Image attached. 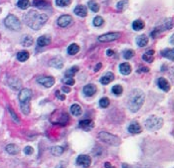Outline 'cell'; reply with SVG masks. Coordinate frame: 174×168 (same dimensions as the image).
I'll use <instances>...</instances> for the list:
<instances>
[{
  "label": "cell",
  "instance_id": "cell-30",
  "mask_svg": "<svg viewBox=\"0 0 174 168\" xmlns=\"http://www.w3.org/2000/svg\"><path fill=\"white\" fill-rule=\"evenodd\" d=\"M132 28H133V30H135V31L142 30L144 28V22L141 19L135 20V21H133V23H132Z\"/></svg>",
  "mask_w": 174,
  "mask_h": 168
},
{
  "label": "cell",
  "instance_id": "cell-47",
  "mask_svg": "<svg viewBox=\"0 0 174 168\" xmlns=\"http://www.w3.org/2000/svg\"><path fill=\"white\" fill-rule=\"evenodd\" d=\"M62 91H63L64 93H70V92H71V89H70L69 87H66V86H64V87L62 88Z\"/></svg>",
  "mask_w": 174,
  "mask_h": 168
},
{
  "label": "cell",
  "instance_id": "cell-50",
  "mask_svg": "<svg viewBox=\"0 0 174 168\" xmlns=\"http://www.w3.org/2000/svg\"><path fill=\"white\" fill-rule=\"evenodd\" d=\"M145 54L149 55V56H153V55H154V50H147Z\"/></svg>",
  "mask_w": 174,
  "mask_h": 168
},
{
  "label": "cell",
  "instance_id": "cell-21",
  "mask_svg": "<svg viewBox=\"0 0 174 168\" xmlns=\"http://www.w3.org/2000/svg\"><path fill=\"white\" fill-rule=\"evenodd\" d=\"M74 13L77 16H80V17H86L87 14H88V10L84 5H78L74 9Z\"/></svg>",
  "mask_w": 174,
  "mask_h": 168
},
{
  "label": "cell",
  "instance_id": "cell-33",
  "mask_svg": "<svg viewBox=\"0 0 174 168\" xmlns=\"http://www.w3.org/2000/svg\"><path fill=\"white\" fill-rule=\"evenodd\" d=\"M8 112H9V113H10L12 120H13V121L15 122V124H20V118L18 117L17 113H16L14 112V110L12 109V108H10V106H8Z\"/></svg>",
  "mask_w": 174,
  "mask_h": 168
},
{
  "label": "cell",
  "instance_id": "cell-12",
  "mask_svg": "<svg viewBox=\"0 0 174 168\" xmlns=\"http://www.w3.org/2000/svg\"><path fill=\"white\" fill-rule=\"evenodd\" d=\"M96 92H97V87L93 84L87 85L83 89V93L85 94L86 97H93L96 94Z\"/></svg>",
  "mask_w": 174,
  "mask_h": 168
},
{
  "label": "cell",
  "instance_id": "cell-23",
  "mask_svg": "<svg viewBox=\"0 0 174 168\" xmlns=\"http://www.w3.org/2000/svg\"><path fill=\"white\" fill-rule=\"evenodd\" d=\"M34 43V40L33 38L30 36V35H24L21 39V44L22 46H25V47H30L33 45Z\"/></svg>",
  "mask_w": 174,
  "mask_h": 168
},
{
  "label": "cell",
  "instance_id": "cell-2",
  "mask_svg": "<svg viewBox=\"0 0 174 168\" xmlns=\"http://www.w3.org/2000/svg\"><path fill=\"white\" fill-rule=\"evenodd\" d=\"M145 100V96L142 90L140 89H133L128 96V109L132 113H137L141 109V106Z\"/></svg>",
  "mask_w": 174,
  "mask_h": 168
},
{
  "label": "cell",
  "instance_id": "cell-40",
  "mask_svg": "<svg viewBox=\"0 0 174 168\" xmlns=\"http://www.w3.org/2000/svg\"><path fill=\"white\" fill-rule=\"evenodd\" d=\"M72 0H56V4L60 7H65V6H69L71 4Z\"/></svg>",
  "mask_w": 174,
  "mask_h": 168
},
{
  "label": "cell",
  "instance_id": "cell-46",
  "mask_svg": "<svg viewBox=\"0 0 174 168\" xmlns=\"http://www.w3.org/2000/svg\"><path fill=\"white\" fill-rule=\"evenodd\" d=\"M55 95H56V97H57L60 101H65V100H66V96L63 95V94H61L60 91H56V92H55Z\"/></svg>",
  "mask_w": 174,
  "mask_h": 168
},
{
  "label": "cell",
  "instance_id": "cell-42",
  "mask_svg": "<svg viewBox=\"0 0 174 168\" xmlns=\"http://www.w3.org/2000/svg\"><path fill=\"white\" fill-rule=\"evenodd\" d=\"M133 56H134V51L133 50H126V51H124V53H123V57H124V59H126V60H130Z\"/></svg>",
  "mask_w": 174,
  "mask_h": 168
},
{
  "label": "cell",
  "instance_id": "cell-3",
  "mask_svg": "<svg viewBox=\"0 0 174 168\" xmlns=\"http://www.w3.org/2000/svg\"><path fill=\"white\" fill-rule=\"evenodd\" d=\"M20 109L24 114L30 113V101L32 99V91L30 89H22L18 95Z\"/></svg>",
  "mask_w": 174,
  "mask_h": 168
},
{
  "label": "cell",
  "instance_id": "cell-44",
  "mask_svg": "<svg viewBox=\"0 0 174 168\" xmlns=\"http://www.w3.org/2000/svg\"><path fill=\"white\" fill-rule=\"evenodd\" d=\"M33 152H34V149H33V147H31V146H26L24 148V153L25 154L31 155V154H33Z\"/></svg>",
  "mask_w": 174,
  "mask_h": 168
},
{
  "label": "cell",
  "instance_id": "cell-7",
  "mask_svg": "<svg viewBox=\"0 0 174 168\" xmlns=\"http://www.w3.org/2000/svg\"><path fill=\"white\" fill-rule=\"evenodd\" d=\"M172 28V19H169V20H165V21L161 24L160 27H156L154 30L151 32V37L152 38H156L157 36H158L159 33L161 32H163L165 30H169Z\"/></svg>",
  "mask_w": 174,
  "mask_h": 168
},
{
  "label": "cell",
  "instance_id": "cell-29",
  "mask_svg": "<svg viewBox=\"0 0 174 168\" xmlns=\"http://www.w3.org/2000/svg\"><path fill=\"white\" fill-rule=\"evenodd\" d=\"M70 110H71L72 114H73V116H81V114H82V108L78 104L72 105Z\"/></svg>",
  "mask_w": 174,
  "mask_h": 168
},
{
  "label": "cell",
  "instance_id": "cell-8",
  "mask_svg": "<svg viewBox=\"0 0 174 168\" xmlns=\"http://www.w3.org/2000/svg\"><path fill=\"white\" fill-rule=\"evenodd\" d=\"M119 37H121V33L118 32H113V33H106L105 35H102L99 37V42H113V41L118 40Z\"/></svg>",
  "mask_w": 174,
  "mask_h": 168
},
{
  "label": "cell",
  "instance_id": "cell-54",
  "mask_svg": "<svg viewBox=\"0 0 174 168\" xmlns=\"http://www.w3.org/2000/svg\"><path fill=\"white\" fill-rule=\"evenodd\" d=\"M170 43H171V44H173V35L171 36V38H170Z\"/></svg>",
  "mask_w": 174,
  "mask_h": 168
},
{
  "label": "cell",
  "instance_id": "cell-34",
  "mask_svg": "<svg viewBox=\"0 0 174 168\" xmlns=\"http://www.w3.org/2000/svg\"><path fill=\"white\" fill-rule=\"evenodd\" d=\"M88 5H89V8L91 10H92L93 12H98L99 10V3L97 1H95V0H90L89 3H88Z\"/></svg>",
  "mask_w": 174,
  "mask_h": 168
},
{
  "label": "cell",
  "instance_id": "cell-25",
  "mask_svg": "<svg viewBox=\"0 0 174 168\" xmlns=\"http://www.w3.org/2000/svg\"><path fill=\"white\" fill-rule=\"evenodd\" d=\"M136 44H137L139 47H145L148 44V38L145 35H140L136 38Z\"/></svg>",
  "mask_w": 174,
  "mask_h": 168
},
{
  "label": "cell",
  "instance_id": "cell-1",
  "mask_svg": "<svg viewBox=\"0 0 174 168\" xmlns=\"http://www.w3.org/2000/svg\"><path fill=\"white\" fill-rule=\"evenodd\" d=\"M48 16L46 14L38 13L36 10H30L24 15V22L34 30H39L47 22Z\"/></svg>",
  "mask_w": 174,
  "mask_h": 168
},
{
  "label": "cell",
  "instance_id": "cell-15",
  "mask_svg": "<svg viewBox=\"0 0 174 168\" xmlns=\"http://www.w3.org/2000/svg\"><path fill=\"white\" fill-rule=\"evenodd\" d=\"M128 132H130L132 134H136V133H140L142 132V128L140 126L138 122H131V124L128 125Z\"/></svg>",
  "mask_w": 174,
  "mask_h": 168
},
{
  "label": "cell",
  "instance_id": "cell-45",
  "mask_svg": "<svg viewBox=\"0 0 174 168\" xmlns=\"http://www.w3.org/2000/svg\"><path fill=\"white\" fill-rule=\"evenodd\" d=\"M142 59L144 60V61H146L147 63H151V62H153V56H149V55H146V54H144V55H142Z\"/></svg>",
  "mask_w": 174,
  "mask_h": 168
},
{
  "label": "cell",
  "instance_id": "cell-53",
  "mask_svg": "<svg viewBox=\"0 0 174 168\" xmlns=\"http://www.w3.org/2000/svg\"><path fill=\"white\" fill-rule=\"evenodd\" d=\"M65 164H64V162H61V163H59V164H58L55 168H65Z\"/></svg>",
  "mask_w": 174,
  "mask_h": 168
},
{
  "label": "cell",
  "instance_id": "cell-9",
  "mask_svg": "<svg viewBox=\"0 0 174 168\" xmlns=\"http://www.w3.org/2000/svg\"><path fill=\"white\" fill-rule=\"evenodd\" d=\"M77 164L79 166H81L83 168H88L91 166V163H92V159H91L90 156H88V155L86 154H81L79 155V156L77 157Z\"/></svg>",
  "mask_w": 174,
  "mask_h": 168
},
{
  "label": "cell",
  "instance_id": "cell-39",
  "mask_svg": "<svg viewBox=\"0 0 174 168\" xmlns=\"http://www.w3.org/2000/svg\"><path fill=\"white\" fill-rule=\"evenodd\" d=\"M103 19L101 17V16H97V17H95L94 18V21H93V24H94V26H96V27H101L102 24H103Z\"/></svg>",
  "mask_w": 174,
  "mask_h": 168
},
{
  "label": "cell",
  "instance_id": "cell-17",
  "mask_svg": "<svg viewBox=\"0 0 174 168\" xmlns=\"http://www.w3.org/2000/svg\"><path fill=\"white\" fill-rule=\"evenodd\" d=\"M51 43V37L48 36V35H43V36H40L38 40H37V45L39 47H45L47 46Z\"/></svg>",
  "mask_w": 174,
  "mask_h": 168
},
{
  "label": "cell",
  "instance_id": "cell-6",
  "mask_svg": "<svg viewBox=\"0 0 174 168\" xmlns=\"http://www.w3.org/2000/svg\"><path fill=\"white\" fill-rule=\"evenodd\" d=\"M4 25L10 30L18 31L21 29V22H20L19 19L13 14H9L5 18V20H4Z\"/></svg>",
  "mask_w": 174,
  "mask_h": 168
},
{
  "label": "cell",
  "instance_id": "cell-28",
  "mask_svg": "<svg viewBox=\"0 0 174 168\" xmlns=\"http://www.w3.org/2000/svg\"><path fill=\"white\" fill-rule=\"evenodd\" d=\"M79 51H80V47H79V45L75 44V43L70 45V46L68 47V49H67L68 54H69V55H71V56L76 55L77 53H79Z\"/></svg>",
  "mask_w": 174,
  "mask_h": 168
},
{
  "label": "cell",
  "instance_id": "cell-43",
  "mask_svg": "<svg viewBox=\"0 0 174 168\" xmlns=\"http://www.w3.org/2000/svg\"><path fill=\"white\" fill-rule=\"evenodd\" d=\"M64 83L68 86H73V85H75V80L71 77H67L64 79Z\"/></svg>",
  "mask_w": 174,
  "mask_h": 168
},
{
  "label": "cell",
  "instance_id": "cell-20",
  "mask_svg": "<svg viewBox=\"0 0 174 168\" xmlns=\"http://www.w3.org/2000/svg\"><path fill=\"white\" fill-rule=\"evenodd\" d=\"M49 65L51 67L55 68V69H62V68H63L64 62H63V60H62V58H60V57H57V58H53L51 61H50Z\"/></svg>",
  "mask_w": 174,
  "mask_h": 168
},
{
  "label": "cell",
  "instance_id": "cell-32",
  "mask_svg": "<svg viewBox=\"0 0 174 168\" xmlns=\"http://www.w3.org/2000/svg\"><path fill=\"white\" fill-rule=\"evenodd\" d=\"M29 57H30V55H29V53L27 51H21L17 54V59H18V61H20V62H25V61H27L29 59Z\"/></svg>",
  "mask_w": 174,
  "mask_h": 168
},
{
  "label": "cell",
  "instance_id": "cell-35",
  "mask_svg": "<svg viewBox=\"0 0 174 168\" xmlns=\"http://www.w3.org/2000/svg\"><path fill=\"white\" fill-rule=\"evenodd\" d=\"M30 5V1L29 0H18L17 2V6L20 9H27Z\"/></svg>",
  "mask_w": 174,
  "mask_h": 168
},
{
  "label": "cell",
  "instance_id": "cell-27",
  "mask_svg": "<svg viewBox=\"0 0 174 168\" xmlns=\"http://www.w3.org/2000/svg\"><path fill=\"white\" fill-rule=\"evenodd\" d=\"M161 55H162L164 58H166L170 61H174V51L173 49H165L162 52H161Z\"/></svg>",
  "mask_w": 174,
  "mask_h": 168
},
{
  "label": "cell",
  "instance_id": "cell-18",
  "mask_svg": "<svg viewBox=\"0 0 174 168\" xmlns=\"http://www.w3.org/2000/svg\"><path fill=\"white\" fill-rule=\"evenodd\" d=\"M69 116H68V113H61V116L58 117V120L56 121H54L53 124H60V125H66L69 122Z\"/></svg>",
  "mask_w": 174,
  "mask_h": 168
},
{
  "label": "cell",
  "instance_id": "cell-10",
  "mask_svg": "<svg viewBox=\"0 0 174 168\" xmlns=\"http://www.w3.org/2000/svg\"><path fill=\"white\" fill-rule=\"evenodd\" d=\"M37 83L44 86L45 88H51L55 84V79L53 77H39L37 78Z\"/></svg>",
  "mask_w": 174,
  "mask_h": 168
},
{
  "label": "cell",
  "instance_id": "cell-22",
  "mask_svg": "<svg viewBox=\"0 0 174 168\" xmlns=\"http://www.w3.org/2000/svg\"><path fill=\"white\" fill-rule=\"evenodd\" d=\"M131 66L128 63H122L121 64V66H119V71H121V73L122 74V75L124 76H127L130 75V74L131 73Z\"/></svg>",
  "mask_w": 174,
  "mask_h": 168
},
{
  "label": "cell",
  "instance_id": "cell-52",
  "mask_svg": "<svg viewBox=\"0 0 174 168\" xmlns=\"http://www.w3.org/2000/svg\"><path fill=\"white\" fill-rule=\"evenodd\" d=\"M105 168H114V167H113V165H111L110 162H106L105 163Z\"/></svg>",
  "mask_w": 174,
  "mask_h": 168
},
{
  "label": "cell",
  "instance_id": "cell-5",
  "mask_svg": "<svg viewBox=\"0 0 174 168\" xmlns=\"http://www.w3.org/2000/svg\"><path fill=\"white\" fill-rule=\"evenodd\" d=\"M162 125H163V120L155 116H149L145 120V128L148 130H152V132L160 129L162 128Z\"/></svg>",
  "mask_w": 174,
  "mask_h": 168
},
{
  "label": "cell",
  "instance_id": "cell-31",
  "mask_svg": "<svg viewBox=\"0 0 174 168\" xmlns=\"http://www.w3.org/2000/svg\"><path fill=\"white\" fill-rule=\"evenodd\" d=\"M64 150L65 149L62 146H53L51 148V153L54 156H60V155L63 154Z\"/></svg>",
  "mask_w": 174,
  "mask_h": 168
},
{
  "label": "cell",
  "instance_id": "cell-14",
  "mask_svg": "<svg viewBox=\"0 0 174 168\" xmlns=\"http://www.w3.org/2000/svg\"><path fill=\"white\" fill-rule=\"evenodd\" d=\"M79 126L84 130H91L94 128V121L92 120H83L79 122Z\"/></svg>",
  "mask_w": 174,
  "mask_h": 168
},
{
  "label": "cell",
  "instance_id": "cell-37",
  "mask_svg": "<svg viewBox=\"0 0 174 168\" xmlns=\"http://www.w3.org/2000/svg\"><path fill=\"white\" fill-rule=\"evenodd\" d=\"M79 71V67L78 66H73L72 68H70L68 71H66V77H73L75 74Z\"/></svg>",
  "mask_w": 174,
  "mask_h": 168
},
{
  "label": "cell",
  "instance_id": "cell-51",
  "mask_svg": "<svg viewBox=\"0 0 174 168\" xmlns=\"http://www.w3.org/2000/svg\"><path fill=\"white\" fill-rule=\"evenodd\" d=\"M140 69H141V70H138L139 73H140V72H148V71H149L148 68H146V67H140Z\"/></svg>",
  "mask_w": 174,
  "mask_h": 168
},
{
  "label": "cell",
  "instance_id": "cell-13",
  "mask_svg": "<svg viewBox=\"0 0 174 168\" xmlns=\"http://www.w3.org/2000/svg\"><path fill=\"white\" fill-rule=\"evenodd\" d=\"M157 86H158V88L162 90L163 92H168L169 90H170V85H169L168 81L166 79H164V78H159V79L157 80Z\"/></svg>",
  "mask_w": 174,
  "mask_h": 168
},
{
  "label": "cell",
  "instance_id": "cell-19",
  "mask_svg": "<svg viewBox=\"0 0 174 168\" xmlns=\"http://www.w3.org/2000/svg\"><path fill=\"white\" fill-rule=\"evenodd\" d=\"M33 6L39 9H48L50 7V3L46 0H33Z\"/></svg>",
  "mask_w": 174,
  "mask_h": 168
},
{
  "label": "cell",
  "instance_id": "cell-38",
  "mask_svg": "<svg viewBox=\"0 0 174 168\" xmlns=\"http://www.w3.org/2000/svg\"><path fill=\"white\" fill-rule=\"evenodd\" d=\"M110 105V100H109V97H102L101 100H99V106L101 108H103V109H106L107 108V106Z\"/></svg>",
  "mask_w": 174,
  "mask_h": 168
},
{
  "label": "cell",
  "instance_id": "cell-41",
  "mask_svg": "<svg viewBox=\"0 0 174 168\" xmlns=\"http://www.w3.org/2000/svg\"><path fill=\"white\" fill-rule=\"evenodd\" d=\"M127 4H128V1H127V0H122V1H119V2L118 3V6H117L118 10L123 11V10L126 8Z\"/></svg>",
  "mask_w": 174,
  "mask_h": 168
},
{
  "label": "cell",
  "instance_id": "cell-49",
  "mask_svg": "<svg viewBox=\"0 0 174 168\" xmlns=\"http://www.w3.org/2000/svg\"><path fill=\"white\" fill-rule=\"evenodd\" d=\"M101 68H102V64H101V63H99V64L97 65V66L95 67V70H94V71H95V72H99V70H101Z\"/></svg>",
  "mask_w": 174,
  "mask_h": 168
},
{
  "label": "cell",
  "instance_id": "cell-4",
  "mask_svg": "<svg viewBox=\"0 0 174 168\" xmlns=\"http://www.w3.org/2000/svg\"><path fill=\"white\" fill-rule=\"evenodd\" d=\"M99 138L101 139L102 141L109 145H113V146H118L121 144V138L117 135L111 134L106 132H101L99 133Z\"/></svg>",
  "mask_w": 174,
  "mask_h": 168
},
{
  "label": "cell",
  "instance_id": "cell-48",
  "mask_svg": "<svg viewBox=\"0 0 174 168\" xmlns=\"http://www.w3.org/2000/svg\"><path fill=\"white\" fill-rule=\"evenodd\" d=\"M106 55L109 57H111L114 55V52L113 50H110V49H109V50H106Z\"/></svg>",
  "mask_w": 174,
  "mask_h": 168
},
{
  "label": "cell",
  "instance_id": "cell-55",
  "mask_svg": "<svg viewBox=\"0 0 174 168\" xmlns=\"http://www.w3.org/2000/svg\"><path fill=\"white\" fill-rule=\"evenodd\" d=\"M122 168H128L126 164H122Z\"/></svg>",
  "mask_w": 174,
  "mask_h": 168
},
{
  "label": "cell",
  "instance_id": "cell-16",
  "mask_svg": "<svg viewBox=\"0 0 174 168\" xmlns=\"http://www.w3.org/2000/svg\"><path fill=\"white\" fill-rule=\"evenodd\" d=\"M114 80V74L113 73H110V72H107L106 74H105L102 78H101V80H99V82H101V84L102 85H109L110 83H111Z\"/></svg>",
  "mask_w": 174,
  "mask_h": 168
},
{
  "label": "cell",
  "instance_id": "cell-11",
  "mask_svg": "<svg viewBox=\"0 0 174 168\" xmlns=\"http://www.w3.org/2000/svg\"><path fill=\"white\" fill-rule=\"evenodd\" d=\"M72 22H73V17L70 15H62L61 17H59V19H58V25L63 28L71 25Z\"/></svg>",
  "mask_w": 174,
  "mask_h": 168
},
{
  "label": "cell",
  "instance_id": "cell-36",
  "mask_svg": "<svg viewBox=\"0 0 174 168\" xmlns=\"http://www.w3.org/2000/svg\"><path fill=\"white\" fill-rule=\"evenodd\" d=\"M111 92H113V94H114L115 96H121L123 92V89L121 85H115L113 87V89H111Z\"/></svg>",
  "mask_w": 174,
  "mask_h": 168
},
{
  "label": "cell",
  "instance_id": "cell-26",
  "mask_svg": "<svg viewBox=\"0 0 174 168\" xmlns=\"http://www.w3.org/2000/svg\"><path fill=\"white\" fill-rule=\"evenodd\" d=\"M8 85L13 90H19L21 88V81L18 79H10L8 81Z\"/></svg>",
  "mask_w": 174,
  "mask_h": 168
},
{
  "label": "cell",
  "instance_id": "cell-24",
  "mask_svg": "<svg viewBox=\"0 0 174 168\" xmlns=\"http://www.w3.org/2000/svg\"><path fill=\"white\" fill-rule=\"evenodd\" d=\"M5 150H6V152H8L9 154H12V155L17 154V153H19V151H20L19 147L16 144H8L5 147Z\"/></svg>",
  "mask_w": 174,
  "mask_h": 168
},
{
  "label": "cell",
  "instance_id": "cell-56",
  "mask_svg": "<svg viewBox=\"0 0 174 168\" xmlns=\"http://www.w3.org/2000/svg\"><path fill=\"white\" fill-rule=\"evenodd\" d=\"M0 12H1V9H0Z\"/></svg>",
  "mask_w": 174,
  "mask_h": 168
}]
</instances>
